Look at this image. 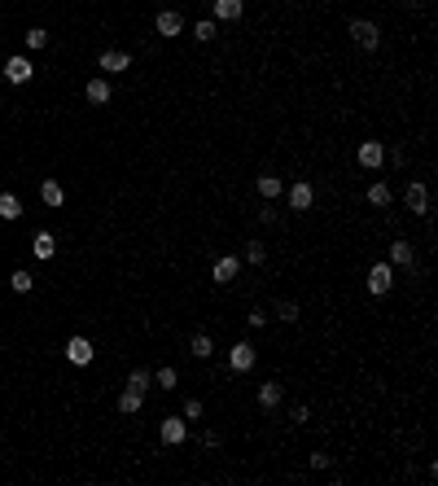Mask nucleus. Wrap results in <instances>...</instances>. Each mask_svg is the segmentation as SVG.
Segmentation results:
<instances>
[{
	"label": "nucleus",
	"mask_w": 438,
	"mask_h": 486,
	"mask_svg": "<svg viewBox=\"0 0 438 486\" xmlns=\"http://www.w3.org/2000/svg\"><path fill=\"white\" fill-rule=\"evenodd\" d=\"M347 35L360 44L364 53H377V49H382V27H377V22H369V18H355L351 27H347Z\"/></svg>",
	"instance_id": "obj_1"
},
{
	"label": "nucleus",
	"mask_w": 438,
	"mask_h": 486,
	"mask_svg": "<svg viewBox=\"0 0 438 486\" xmlns=\"http://www.w3.org/2000/svg\"><path fill=\"white\" fill-rule=\"evenodd\" d=\"M364 285H369V294H377V298H382V294L395 289V267H390L386 258H382V263H373V267H369V280H364Z\"/></svg>",
	"instance_id": "obj_2"
},
{
	"label": "nucleus",
	"mask_w": 438,
	"mask_h": 486,
	"mask_svg": "<svg viewBox=\"0 0 438 486\" xmlns=\"http://www.w3.org/2000/svg\"><path fill=\"white\" fill-rule=\"evenodd\" d=\"M254 360H259V351L250 346V342H232V346H228V368L232 373H250Z\"/></svg>",
	"instance_id": "obj_3"
},
{
	"label": "nucleus",
	"mask_w": 438,
	"mask_h": 486,
	"mask_svg": "<svg viewBox=\"0 0 438 486\" xmlns=\"http://www.w3.org/2000/svg\"><path fill=\"white\" fill-rule=\"evenodd\" d=\"M92 355H97V346H92V342H88L84 333H75V338L66 342V360L75 364V368H88V364H92Z\"/></svg>",
	"instance_id": "obj_4"
},
{
	"label": "nucleus",
	"mask_w": 438,
	"mask_h": 486,
	"mask_svg": "<svg viewBox=\"0 0 438 486\" xmlns=\"http://www.w3.org/2000/svg\"><path fill=\"white\" fill-rule=\"evenodd\" d=\"M355 158H360V167L382 171L386 167V145H382V140H360V153H355Z\"/></svg>",
	"instance_id": "obj_5"
},
{
	"label": "nucleus",
	"mask_w": 438,
	"mask_h": 486,
	"mask_svg": "<svg viewBox=\"0 0 438 486\" xmlns=\"http://www.w3.org/2000/svg\"><path fill=\"white\" fill-rule=\"evenodd\" d=\"M285 201H289V210H311V201H316L311 180H294V184L285 188Z\"/></svg>",
	"instance_id": "obj_6"
},
{
	"label": "nucleus",
	"mask_w": 438,
	"mask_h": 486,
	"mask_svg": "<svg viewBox=\"0 0 438 486\" xmlns=\"http://www.w3.org/2000/svg\"><path fill=\"white\" fill-rule=\"evenodd\" d=\"M5 79H9V84H31V79H35V66H31V57L14 53V57L5 62Z\"/></svg>",
	"instance_id": "obj_7"
},
{
	"label": "nucleus",
	"mask_w": 438,
	"mask_h": 486,
	"mask_svg": "<svg viewBox=\"0 0 438 486\" xmlns=\"http://www.w3.org/2000/svg\"><path fill=\"white\" fill-rule=\"evenodd\" d=\"M237 272H241V258H237V254H223V258H215V267H210V280H215V285H232Z\"/></svg>",
	"instance_id": "obj_8"
},
{
	"label": "nucleus",
	"mask_w": 438,
	"mask_h": 486,
	"mask_svg": "<svg viewBox=\"0 0 438 486\" xmlns=\"http://www.w3.org/2000/svg\"><path fill=\"white\" fill-rule=\"evenodd\" d=\"M404 201H408V210H412V215H430V188H425L421 180H412V184H408Z\"/></svg>",
	"instance_id": "obj_9"
},
{
	"label": "nucleus",
	"mask_w": 438,
	"mask_h": 486,
	"mask_svg": "<svg viewBox=\"0 0 438 486\" xmlns=\"http://www.w3.org/2000/svg\"><path fill=\"white\" fill-rule=\"evenodd\" d=\"M97 66L105 70V75H123V70H132V53L110 49V53H101V57H97Z\"/></svg>",
	"instance_id": "obj_10"
},
{
	"label": "nucleus",
	"mask_w": 438,
	"mask_h": 486,
	"mask_svg": "<svg viewBox=\"0 0 438 486\" xmlns=\"http://www.w3.org/2000/svg\"><path fill=\"white\" fill-rule=\"evenodd\" d=\"M158 434H162V443H167V447H180L184 438H188V421H184V417H167Z\"/></svg>",
	"instance_id": "obj_11"
},
{
	"label": "nucleus",
	"mask_w": 438,
	"mask_h": 486,
	"mask_svg": "<svg viewBox=\"0 0 438 486\" xmlns=\"http://www.w3.org/2000/svg\"><path fill=\"white\" fill-rule=\"evenodd\" d=\"M153 31H158V35H167V40H171V35H180V31H184V18L175 14V9H162V14L153 18Z\"/></svg>",
	"instance_id": "obj_12"
},
{
	"label": "nucleus",
	"mask_w": 438,
	"mask_h": 486,
	"mask_svg": "<svg viewBox=\"0 0 438 486\" xmlns=\"http://www.w3.org/2000/svg\"><path fill=\"white\" fill-rule=\"evenodd\" d=\"M390 267H412L417 263V250H412V241H390Z\"/></svg>",
	"instance_id": "obj_13"
},
{
	"label": "nucleus",
	"mask_w": 438,
	"mask_h": 486,
	"mask_svg": "<svg viewBox=\"0 0 438 486\" xmlns=\"http://www.w3.org/2000/svg\"><path fill=\"white\" fill-rule=\"evenodd\" d=\"M254 188H259V197H263V201H276L281 193H285V180H281V175H259Z\"/></svg>",
	"instance_id": "obj_14"
},
{
	"label": "nucleus",
	"mask_w": 438,
	"mask_h": 486,
	"mask_svg": "<svg viewBox=\"0 0 438 486\" xmlns=\"http://www.w3.org/2000/svg\"><path fill=\"white\" fill-rule=\"evenodd\" d=\"M267 316H276L281 324H298V316H303V311H298V302H294V298H276Z\"/></svg>",
	"instance_id": "obj_15"
},
{
	"label": "nucleus",
	"mask_w": 438,
	"mask_h": 486,
	"mask_svg": "<svg viewBox=\"0 0 438 486\" xmlns=\"http://www.w3.org/2000/svg\"><path fill=\"white\" fill-rule=\"evenodd\" d=\"M31 254L35 258H53L57 254V236L49 228H40V232H35V241H31Z\"/></svg>",
	"instance_id": "obj_16"
},
{
	"label": "nucleus",
	"mask_w": 438,
	"mask_h": 486,
	"mask_svg": "<svg viewBox=\"0 0 438 486\" xmlns=\"http://www.w3.org/2000/svg\"><path fill=\"white\" fill-rule=\"evenodd\" d=\"M210 9H215V22H237L245 14V0H215Z\"/></svg>",
	"instance_id": "obj_17"
},
{
	"label": "nucleus",
	"mask_w": 438,
	"mask_h": 486,
	"mask_svg": "<svg viewBox=\"0 0 438 486\" xmlns=\"http://www.w3.org/2000/svg\"><path fill=\"white\" fill-rule=\"evenodd\" d=\"M281 399H285V386H281V382H263V386H259V408L272 412Z\"/></svg>",
	"instance_id": "obj_18"
},
{
	"label": "nucleus",
	"mask_w": 438,
	"mask_h": 486,
	"mask_svg": "<svg viewBox=\"0 0 438 486\" xmlns=\"http://www.w3.org/2000/svg\"><path fill=\"white\" fill-rule=\"evenodd\" d=\"M40 201H44V206H62V201H66V188H62V180H44L40 184Z\"/></svg>",
	"instance_id": "obj_19"
},
{
	"label": "nucleus",
	"mask_w": 438,
	"mask_h": 486,
	"mask_svg": "<svg viewBox=\"0 0 438 486\" xmlns=\"http://www.w3.org/2000/svg\"><path fill=\"white\" fill-rule=\"evenodd\" d=\"M140 408H145V395H140V390H132V386H127L123 395H118V412H123V417H136Z\"/></svg>",
	"instance_id": "obj_20"
},
{
	"label": "nucleus",
	"mask_w": 438,
	"mask_h": 486,
	"mask_svg": "<svg viewBox=\"0 0 438 486\" xmlns=\"http://www.w3.org/2000/svg\"><path fill=\"white\" fill-rule=\"evenodd\" d=\"M84 97H88L92 105H105V101H110V97H114V92H110V79H88V88H84Z\"/></svg>",
	"instance_id": "obj_21"
},
{
	"label": "nucleus",
	"mask_w": 438,
	"mask_h": 486,
	"mask_svg": "<svg viewBox=\"0 0 438 486\" xmlns=\"http://www.w3.org/2000/svg\"><path fill=\"white\" fill-rule=\"evenodd\" d=\"M188 355H193V360H210V355H215V342L206 333H193L188 338Z\"/></svg>",
	"instance_id": "obj_22"
},
{
	"label": "nucleus",
	"mask_w": 438,
	"mask_h": 486,
	"mask_svg": "<svg viewBox=\"0 0 438 486\" xmlns=\"http://www.w3.org/2000/svg\"><path fill=\"white\" fill-rule=\"evenodd\" d=\"M22 215V201H18V193H0V219L5 223H14Z\"/></svg>",
	"instance_id": "obj_23"
},
{
	"label": "nucleus",
	"mask_w": 438,
	"mask_h": 486,
	"mask_svg": "<svg viewBox=\"0 0 438 486\" xmlns=\"http://www.w3.org/2000/svg\"><path fill=\"white\" fill-rule=\"evenodd\" d=\"M9 289H14V294H31L35 289V276H31L27 267H18L14 276H9Z\"/></svg>",
	"instance_id": "obj_24"
},
{
	"label": "nucleus",
	"mask_w": 438,
	"mask_h": 486,
	"mask_svg": "<svg viewBox=\"0 0 438 486\" xmlns=\"http://www.w3.org/2000/svg\"><path fill=\"white\" fill-rule=\"evenodd\" d=\"M369 201H373V206H390V184L386 180H373L369 184Z\"/></svg>",
	"instance_id": "obj_25"
},
{
	"label": "nucleus",
	"mask_w": 438,
	"mask_h": 486,
	"mask_svg": "<svg viewBox=\"0 0 438 486\" xmlns=\"http://www.w3.org/2000/svg\"><path fill=\"white\" fill-rule=\"evenodd\" d=\"M127 386H132V390H140V395H145V390L153 386V373H149V368H132V377H127Z\"/></svg>",
	"instance_id": "obj_26"
},
{
	"label": "nucleus",
	"mask_w": 438,
	"mask_h": 486,
	"mask_svg": "<svg viewBox=\"0 0 438 486\" xmlns=\"http://www.w3.org/2000/svg\"><path fill=\"white\" fill-rule=\"evenodd\" d=\"M175 382H180V373H175V368H158V373H153V386H158V390H175Z\"/></svg>",
	"instance_id": "obj_27"
},
{
	"label": "nucleus",
	"mask_w": 438,
	"mask_h": 486,
	"mask_svg": "<svg viewBox=\"0 0 438 486\" xmlns=\"http://www.w3.org/2000/svg\"><path fill=\"white\" fill-rule=\"evenodd\" d=\"M245 263H267V245L263 241H245Z\"/></svg>",
	"instance_id": "obj_28"
},
{
	"label": "nucleus",
	"mask_w": 438,
	"mask_h": 486,
	"mask_svg": "<svg viewBox=\"0 0 438 486\" xmlns=\"http://www.w3.org/2000/svg\"><path fill=\"white\" fill-rule=\"evenodd\" d=\"M27 49H49V31H44V27H31V31H27Z\"/></svg>",
	"instance_id": "obj_29"
},
{
	"label": "nucleus",
	"mask_w": 438,
	"mask_h": 486,
	"mask_svg": "<svg viewBox=\"0 0 438 486\" xmlns=\"http://www.w3.org/2000/svg\"><path fill=\"white\" fill-rule=\"evenodd\" d=\"M193 35H197V40H215V18H206V22H197V27H193Z\"/></svg>",
	"instance_id": "obj_30"
},
{
	"label": "nucleus",
	"mask_w": 438,
	"mask_h": 486,
	"mask_svg": "<svg viewBox=\"0 0 438 486\" xmlns=\"http://www.w3.org/2000/svg\"><path fill=\"white\" fill-rule=\"evenodd\" d=\"M184 421H202V399H184Z\"/></svg>",
	"instance_id": "obj_31"
},
{
	"label": "nucleus",
	"mask_w": 438,
	"mask_h": 486,
	"mask_svg": "<svg viewBox=\"0 0 438 486\" xmlns=\"http://www.w3.org/2000/svg\"><path fill=\"white\" fill-rule=\"evenodd\" d=\"M289 421H294V425H307V421H311V412H307L303 403H294V408H289Z\"/></svg>",
	"instance_id": "obj_32"
},
{
	"label": "nucleus",
	"mask_w": 438,
	"mask_h": 486,
	"mask_svg": "<svg viewBox=\"0 0 438 486\" xmlns=\"http://www.w3.org/2000/svg\"><path fill=\"white\" fill-rule=\"evenodd\" d=\"M245 320H250L254 329H263L267 324V311H263V307H250V316H245Z\"/></svg>",
	"instance_id": "obj_33"
},
{
	"label": "nucleus",
	"mask_w": 438,
	"mask_h": 486,
	"mask_svg": "<svg viewBox=\"0 0 438 486\" xmlns=\"http://www.w3.org/2000/svg\"><path fill=\"white\" fill-rule=\"evenodd\" d=\"M329 465H333V456H329V452H311V469H329Z\"/></svg>",
	"instance_id": "obj_34"
},
{
	"label": "nucleus",
	"mask_w": 438,
	"mask_h": 486,
	"mask_svg": "<svg viewBox=\"0 0 438 486\" xmlns=\"http://www.w3.org/2000/svg\"><path fill=\"white\" fill-rule=\"evenodd\" d=\"M259 223H276V201H267V206L259 210Z\"/></svg>",
	"instance_id": "obj_35"
},
{
	"label": "nucleus",
	"mask_w": 438,
	"mask_h": 486,
	"mask_svg": "<svg viewBox=\"0 0 438 486\" xmlns=\"http://www.w3.org/2000/svg\"><path fill=\"white\" fill-rule=\"evenodd\" d=\"M202 447H210V452H215V447H219V434H215V430H202Z\"/></svg>",
	"instance_id": "obj_36"
},
{
	"label": "nucleus",
	"mask_w": 438,
	"mask_h": 486,
	"mask_svg": "<svg viewBox=\"0 0 438 486\" xmlns=\"http://www.w3.org/2000/svg\"><path fill=\"white\" fill-rule=\"evenodd\" d=\"M404 5H408V0H404Z\"/></svg>",
	"instance_id": "obj_37"
}]
</instances>
